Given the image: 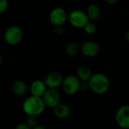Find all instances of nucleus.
<instances>
[{"label":"nucleus","mask_w":129,"mask_h":129,"mask_svg":"<svg viewBox=\"0 0 129 129\" xmlns=\"http://www.w3.org/2000/svg\"><path fill=\"white\" fill-rule=\"evenodd\" d=\"M68 14L60 7L54 8L49 14V21L54 26H62L67 20Z\"/></svg>","instance_id":"423d86ee"},{"label":"nucleus","mask_w":129,"mask_h":129,"mask_svg":"<svg viewBox=\"0 0 129 129\" xmlns=\"http://www.w3.org/2000/svg\"><path fill=\"white\" fill-rule=\"evenodd\" d=\"M63 76L58 71H52L50 72L45 77L44 81L47 88L50 89H57L60 86H61L63 82Z\"/></svg>","instance_id":"9d476101"},{"label":"nucleus","mask_w":129,"mask_h":129,"mask_svg":"<svg viewBox=\"0 0 129 129\" xmlns=\"http://www.w3.org/2000/svg\"><path fill=\"white\" fill-rule=\"evenodd\" d=\"M23 33L22 29L17 26V25H12L8 26L4 33V40L6 42V44L15 46L20 44L23 39Z\"/></svg>","instance_id":"7ed1b4c3"},{"label":"nucleus","mask_w":129,"mask_h":129,"mask_svg":"<svg viewBox=\"0 0 129 129\" xmlns=\"http://www.w3.org/2000/svg\"><path fill=\"white\" fill-rule=\"evenodd\" d=\"M42 99L45 107L53 109L60 103V94L57 89L47 88Z\"/></svg>","instance_id":"0eeeda50"},{"label":"nucleus","mask_w":129,"mask_h":129,"mask_svg":"<svg viewBox=\"0 0 129 129\" xmlns=\"http://www.w3.org/2000/svg\"><path fill=\"white\" fill-rule=\"evenodd\" d=\"M53 113L58 119H67L70 115V109L67 104L60 103L54 108H53Z\"/></svg>","instance_id":"f8f14e48"},{"label":"nucleus","mask_w":129,"mask_h":129,"mask_svg":"<svg viewBox=\"0 0 129 129\" xmlns=\"http://www.w3.org/2000/svg\"><path fill=\"white\" fill-rule=\"evenodd\" d=\"M125 38H126V41H127V42H129V31H127V32H126Z\"/></svg>","instance_id":"393cba45"},{"label":"nucleus","mask_w":129,"mask_h":129,"mask_svg":"<svg viewBox=\"0 0 129 129\" xmlns=\"http://www.w3.org/2000/svg\"><path fill=\"white\" fill-rule=\"evenodd\" d=\"M88 83L90 90L97 94H104L109 91L110 87L109 78L102 73H92Z\"/></svg>","instance_id":"f257e3e1"},{"label":"nucleus","mask_w":129,"mask_h":129,"mask_svg":"<svg viewBox=\"0 0 129 129\" xmlns=\"http://www.w3.org/2000/svg\"><path fill=\"white\" fill-rule=\"evenodd\" d=\"M115 120L120 128H129V107L128 105L122 106L117 110Z\"/></svg>","instance_id":"1a4fd4ad"},{"label":"nucleus","mask_w":129,"mask_h":129,"mask_svg":"<svg viewBox=\"0 0 129 129\" xmlns=\"http://www.w3.org/2000/svg\"><path fill=\"white\" fill-rule=\"evenodd\" d=\"M65 53L69 57H75L80 53V44L76 42H72L67 45Z\"/></svg>","instance_id":"dca6fc26"},{"label":"nucleus","mask_w":129,"mask_h":129,"mask_svg":"<svg viewBox=\"0 0 129 129\" xmlns=\"http://www.w3.org/2000/svg\"><path fill=\"white\" fill-rule=\"evenodd\" d=\"M11 91L16 96L23 97L27 92V85L23 80H16L12 83Z\"/></svg>","instance_id":"ddd939ff"},{"label":"nucleus","mask_w":129,"mask_h":129,"mask_svg":"<svg viewBox=\"0 0 129 129\" xmlns=\"http://www.w3.org/2000/svg\"><path fill=\"white\" fill-rule=\"evenodd\" d=\"M54 33L57 36H60L63 33V26H56L54 29Z\"/></svg>","instance_id":"412c9836"},{"label":"nucleus","mask_w":129,"mask_h":129,"mask_svg":"<svg viewBox=\"0 0 129 129\" xmlns=\"http://www.w3.org/2000/svg\"><path fill=\"white\" fill-rule=\"evenodd\" d=\"M8 3L7 0H0V14L5 12V11L8 9Z\"/></svg>","instance_id":"6ab92c4d"},{"label":"nucleus","mask_w":129,"mask_h":129,"mask_svg":"<svg viewBox=\"0 0 129 129\" xmlns=\"http://www.w3.org/2000/svg\"><path fill=\"white\" fill-rule=\"evenodd\" d=\"M30 129L33 128L39 125V120L37 116H27L26 118V121L24 122Z\"/></svg>","instance_id":"f3484780"},{"label":"nucleus","mask_w":129,"mask_h":129,"mask_svg":"<svg viewBox=\"0 0 129 129\" xmlns=\"http://www.w3.org/2000/svg\"><path fill=\"white\" fill-rule=\"evenodd\" d=\"M32 129H46L44 126H42V125H37L36 127H35V128H33Z\"/></svg>","instance_id":"b1692460"},{"label":"nucleus","mask_w":129,"mask_h":129,"mask_svg":"<svg viewBox=\"0 0 129 129\" xmlns=\"http://www.w3.org/2000/svg\"><path fill=\"white\" fill-rule=\"evenodd\" d=\"M14 129H30L25 123H20L16 125Z\"/></svg>","instance_id":"4be33fe9"},{"label":"nucleus","mask_w":129,"mask_h":129,"mask_svg":"<svg viewBox=\"0 0 129 129\" xmlns=\"http://www.w3.org/2000/svg\"><path fill=\"white\" fill-rule=\"evenodd\" d=\"M92 75L91 70L87 65L80 66L77 70L76 77L81 82H88Z\"/></svg>","instance_id":"2eb2a0df"},{"label":"nucleus","mask_w":129,"mask_h":129,"mask_svg":"<svg viewBox=\"0 0 129 129\" xmlns=\"http://www.w3.org/2000/svg\"><path fill=\"white\" fill-rule=\"evenodd\" d=\"M80 84L81 82L76 76L70 75L63 78L61 87L65 94L68 95H73L79 91Z\"/></svg>","instance_id":"39448f33"},{"label":"nucleus","mask_w":129,"mask_h":129,"mask_svg":"<svg viewBox=\"0 0 129 129\" xmlns=\"http://www.w3.org/2000/svg\"><path fill=\"white\" fill-rule=\"evenodd\" d=\"M105 2H106L107 4L113 5H115L117 2V0H105Z\"/></svg>","instance_id":"5701e85b"},{"label":"nucleus","mask_w":129,"mask_h":129,"mask_svg":"<svg viewBox=\"0 0 129 129\" xmlns=\"http://www.w3.org/2000/svg\"><path fill=\"white\" fill-rule=\"evenodd\" d=\"M80 52L84 57L92 58L99 54L100 46L94 41H85L82 45H80Z\"/></svg>","instance_id":"6e6552de"},{"label":"nucleus","mask_w":129,"mask_h":129,"mask_svg":"<svg viewBox=\"0 0 129 129\" xmlns=\"http://www.w3.org/2000/svg\"><path fill=\"white\" fill-rule=\"evenodd\" d=\"M2 54L0 53V67L2 65Z\"/></svg>","instance_id":"a878e982"},{"label":"nucleus","mask_w":129,"mask_h":129,"mask_svg":"<svg viewBox=\"0 0 129 129\" xmlns=\"http://www.w3.org/2000/svg\"><path fill=\"white\" fill-rule=\"evenodd\" d=\"M45 106L42 98L30 96L24 100L22 104V109L27 116H39L45 111Z\"/></svg>","instance_id":"f03ea898"},{"label":"nucleus","mask_w":129,"mask_h":129,"mask_svg":"<svg viewBox=\"0 0 129 129\" xmlns=\"http://www.w3.org/2000/svg\"><path fill=\"white\" fill-rule=\"evenodd\" d=\"M85 32L88 35H94L97 32V26L94 24V22L89 21L85 26H84Z\"/></svg>","instance_id":"a211bd4d"},{"label":"nucleus","mask_w":129,"mask_h":129,"mask_svg":"<svg viewBox=\"0 0 129 129\" xmlns=\"http://www.w3.org/2000/svg\"><path fill=\"white\" fill-rule=\"evenodd\" d=\"M85 12L88 17V20L91 22L97 20L101 16L100 7L97 4H94V3L90 4L87 8L86 11H85Z\"/></svg>","instance_id":"4468645a"},{"label":"nucleus","mask_w":129,"mask_h":129,"mask_svg":"<svg viewBox=\"0 0 129 129\" xmlns=\"http://www.w3.org/2000/svg\"><path fill=\"white\" fill-rule=\"evenodd\" d=\"M79 91H81L82 92H88L90 90V87L88 82H81L80 84V87H79Z\"/></svg>","instance_id":"aec40b11"},{"label":"nucleus","mask_w":129,"mask_h":129,"mask_svg":"<svg viewBox=\"0 0 129 129\" xmlns=\"http://www.w3.org/2000/svg\"><path fill=\"white\" fill-rule=\"evenodd\" d=\"M47 90V87L42 80H35L29 86V91L32 96L42 98Z\"/></svg>","instance_id":"9b49d317"},{"label":"nucleus","mask_w":129,"mask_h":129,"mask_svg":"<svg viewBox=\"0 0 129 129\" xmlns=\"http://www.w3.org/2000/svg\"><path fill=\"white\" fill-rule=\"evenodd\" d=\"M67 19L71 26L77 29H83L84 26L89 22L85 12L79 9L72 11L68 14Z\"/></svg>","instance_id":"20e7f679"}]
</instances>
